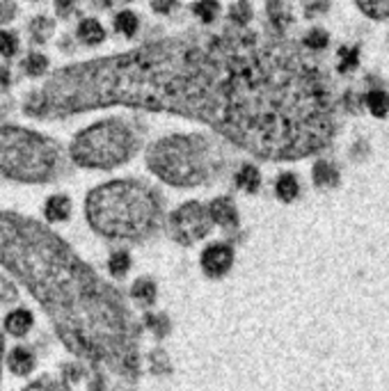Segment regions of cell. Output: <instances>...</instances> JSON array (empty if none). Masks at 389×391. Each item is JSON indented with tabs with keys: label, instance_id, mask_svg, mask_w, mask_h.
I'll list each match as a JSON object with an SVG mask.
<instances>
[{
	"label": "cell",
	"instance_id": "28",
	"mask_svg": "<svg viewBox=\"0 0 389 391\" xmlns=\"http://www.w3.org/2000/svg\"><path fill=\"white\" fill-rule=\"evenodd\" d=\"M231 19H234L236 23H247L252 19V7L247 0H241V3L234 5V10H231Z\"/></svg>",
	"mask_w": 389,
	"mask_h": 391
},
{
	"label": "cell",
	"instance_id": "31",
	"mask_svg": "<svg viewBox=\"0 0 389 391\" xmlns=\"http://www.w3.org/2000/svg\"><path fill=\"white\" fill-rule=\"evenodd\" d=\"M152 371L154 373H165V371H170V364H168V357H165L161 351H156L154 355H152Z\"/></svg>",
	"mask_w": 389,
	"mask_h": 391
},
{
	"label": "cell",
	"instance_id": "13",
	"mask_svg": "<svg viewBox=\"0 0 389 391\" xmlns=\"http://www.w3.org/2000/svg\"><path fill=\"white\" fill-rule=\"evenodd\" d=\"M5 327H7V332H10V334H14V337L28 334L30 327H32V313L26 311V309H16V311H12L10 316H7Z\"/></svg>",
	"mask_w": 389,
	"mask_h": 391
},
{
	"label": "cell",
	"instance_id": "3",
	"mask_svg": "<svg viewBox=\"0 0 389 391\" xmlns=\"http://www.w3.org/2000/svg\"><path fill=\"white\" fill-rule=\"evenodd\" d=\"M87 218L108 238H142L159 218V202L135 181H112L89 193Z\"/></svg>",
	"mask_w": 389,
	"mask_h": 391
},
{
	"label": "cell",
	"instance_id": "25",
	"mask_svg": "<svg viewBox=\"0 0 389 391\" xmlns=\"http://www.w3.org/2000/svg\"><path fill=\"white\" fill-rule=\"evenodd\" d=\"M342 105H344L348 112H362V108H364V96H360L355 89H346L344 96H342Z\"/></svg>",
	"mask_w": 389,
	"mask_h": 391
},
{
	"label": "cell",
	"instance_id": "6",
	"mask_svg": "<svg viewBox=\"0 0 389 391\" xmlns=\"http://www.w3.org/2000/svg\"><path fill=\"white\" fill-rule=\"evenodd\" d=\"M133 133L119 119L89 126L73 140L71 156L82 168H117L133 154Z\"/></svg>",
	"mask_w": 389,
	"mask_h": 391
},
{
	"label": "cell",
	"instance_id": "18",
	"mask_svg": "<svg viewBox=\"0 0 389 391\" xmlns=\"http://www.w3.org/2000/svg\"><path fill=\"white\" fill-rule=\"evenodd\" d=\"M275 193H277L279 199H282V202H293V199L298 197V193H300L298 179L293 177V174H282V177H279L277 183H275Z\"/></svg>",
	"mask_w": 389,
	"mask_h": 391
},
{
	"label": "cell",
	"instance_id": "30",
	"mask_svg": "<svg viewBox=\"0 0 389 391\" xmlns=\"http://www.w3.org/2000/svg\"><path fill=\"white\" fill-rule=\"evenodd\" d=\"M0 53L14 55L16 53V39L12 32H0Z\"/></svg>",
	"mask_w": 389,
	"mask_h": 391
},
{
	"label": "cell",
	"instance_id": "19",
	"mask_svg": "<svg viewBox=\"0 0 389 391\" xmlns=\"http://www.w3.org/2000/svg\"><path fill=\"white\" fill-rule=\"evenodd\" d=\"M78 37L85 41V44H101L105 35H103L101 23L94 19H85L78 26Z\"/></svg>",
	"mask_w": 389,
	"mask_h": 391
},
{
	"label": "cell",
	"instance_id": "33",
	"mask_svg": "<svg viewBox=\"0 0 389 391\" xmlns=\"http://www.w3.org/2000/svg\"><path fill=\"white\" fill-rule=\"evenodd\" d=\"M152 7H154L156 12L168 14L172 7H175V0H152Z\"/></svg>",
	"mask_w": 389,
	"mask_h": 391
},
{
	"label": "cell",
	"instance_id": "23",
	"mask_svg": "<svg viewBox=\"0 0 389 391\" xmlns=\"http://www.w3.org/2000/svg\"><path fill=\"white\" fill-rule=\"evenodd\" d=\"M193 12L200 16L202 21H206V23H211L215 16H218V12H220V5L215 3V0H200V3H197L195 7H193Z\"/></svg>",
	"mask_w": 389,
	"mask_h": 391
},
{
	"label": "cell",
	"instance_id": "17",
	"mask_svg": "<svg viewBox=\"0 0 389 391\" xmlns=\"http://www.w3.org/2000/svg\"><path fill=\"white\" fill-rule=\"evenodd\" d=\"M360 64V46H342L339 48V73H353Z\"/></svg>",
	"mask_w": 389,
	"mask_h": 391
},
{
	"label": "cell",
	"instance_id": "22",
	"mask_svg": "<svg viewBox=\"0 0 389 391\" xmlns=\"http://www.w3.org/2000/svg\"><path fill=\"white\" fill-rule=\"evenodd\" d=\"M115 30L126 37H133L138 32V16L133 12H122L117 19H115Z\"/></svg>",
	"mask_w": 389,
	"mask_h": 391
},
{
	"label": "cell",
	"instance_id": "12",
	"mask_svg": "<svg viewBox=\"0 0 389 391\" xmlns=\"http://www.w3.org/2000/svg\"><path fill=\"white\" fill-rule=\"evenodd\" d=\"M7 366H10V371L16 373V376H28L35 369V355L28 348H14L10 360H7Z\"/></svg>",
	"mask_w": 389,
	"mask_h": 391
},
{
	"label": "cell",
	"instance_id": "5",
	"mask_svg": "<svg viewBox=\"0 0 389 391\" xmlns=\"http://www.w3.org/2000/svg\"><path fill=\"white\" fill-rule=\"evenodd\" d=\"M147 165L172 186H197L209 174L206 140L195 135L168 138L149 152Z\"/></svg>",
	"mask_w": 389,
	"mask_h": 391
},
{
	"label": "cell",
	"instance_id": "11",
	"mask_svg": "<svg viewBox=\"0 0 389 391\" xmlns=\"http://www.w3.org/2000/svg\"><path fill=\"white\" fill-rule=\"evenodd\" d=\"M311 177H314V183H316L318 188H337L339 181H342L339 168L330 161H318L316 165H314Z\"/></svg>",
	"mask_w": 389,
	"mask_h": 391
},
{
	"label": "cell",
	"instance_id": "16",
	"mask_svg": "<svg viewBox=\"0 0 389 391\" xmlns=\"http://www.w3.org/2000/svg\"><path fill=\"white\" fill-rule=\"evenodd\" d=\"M236 183H238V188L245 190V193H256L261 186V174L254 165H243L241 172L236 174Z\"/></svg>",
	"mask_w": 389,
	"mask_h": 391
},
{
	"label": "cell",
	"instance_id": "8",
	"mask_svg": "<svg viewBox=\"0 0 389 391\" xmlns=\"http://www.w3.org/2000/svg\"><path fill=\"white\" fill-rule=\"evenodd\" d=\"M231 263H234V252H231L229 245L215 243L211 247H206L202 254V268L209 277H222V274H227Z\"/></svg>",
	"mask_w": 389,
	"mask_h": 391
},
{
	"label": "cell",
	"instance_id": "20",
	"mask_svg": "<svg viewBox=\"0 0 389 391\" xmlns=\"http://www.w3.org/2000/svg\"><path fill=\"white\" fill-rule=\"evenodd\" d=\"M304 48H309V51L314 53H318V51H325L328 44H330V35L325 30H321V28H314L307 32V37H304Z\"/></svg>",
	"mask_w": 389,
	"mask_h": 391
},
{
	"label": "cell",
	"instance_id": "35",
	"mask_svg": "<svg viewBox=\"0 0 389 391\" xmlns=\"http://www.w3.org/2000/svg\"><path fill=\"white\" fill-rule=\"evenodd\" d=\"M26 391H48V389H46L44 385H32V387H28Z\"/></svg>",
	"mask_w": 389,
	"mask_h": 391
},
{
	"label": "cell",
	"instance_id": "36",
	"mask_svg": "<svg viewBox=\"0 0 389 391\" xmlns=\"http://www.w3.org/2000/svg\"><path fill=\"white\" fill-rule=\"evenodd\" d=\"M0 360H3V337H0Z\"/></svg>",
	"mask_w": 389,
	"mask_h": 391
},
{
	"label": "cell",
	"instance_id": "10",
	"mask_svg": "<svg viewBox=\"0 0 389 391\" xmlns=\"http://www.w3.org/2000/svg\"><path fill=\"white\" fill-rule=\"evenodd\" d=\"M209 215H211V220H213V222L222 224V227L234 229L236 224H238L236 206H234V202H231L229 197H220V199H215V202L211 204V209H209Z\"/></svg>",
	"mask_w": 389,
	"mask_h": 391
},
{
	"label": "cell",
	"instance_id": "29",
	"mask_svg": "<svg viewBox=\"0 0 389 391\" xmlns=\"http://www.w3.org/2000/svg\"><path fill=\"white\" fill-rule=\"evenodd\" d=\"M147 325L156 332V337H165L170 330V323L168 318H163V316H147Z\"/></svg>",
	"mask_w": 389,
	"mask_h": 391
},
{
	"label": "cell",
	"instance_id": "21",
	"mask_svg": "<svg viewBox=\"0 0 389 391\" xmlns=\"http://www.w3.org/2000/svg\"><path fill=\"white\" fill-rule=\"evenodd\" d=\"M131 295H133L135 300H140V302L152 304V302L156 300V286H154V281H149V279H138L135 286L131 288Z\"/></svg>",
	"mask_w": 389,
	"mask_h": 391
},
{
	"label": "cell",
	"instance_id": "2",
	"mask_svg": "<svg viewBox=\"0 0 389 391\" xmlns=\"http://www.w3.org/2000/svg\"><path fill=\"white\" fill-rule=\"evenodd\" d=\"M0 263L19 274L44 304L73 353L135 369V327L119 295L67 245L37 224L0 215Z\"/></svg>",
	"mask_w": 389,
	"mask_h": 391
},
{
	"label": "cell",
	"instance_id": "1",
	"mask_svg": "<svg viewBox=\"0 0 389 391\" xmlns=\"http://www.w3.org/2000/svg\"><path fill=\"white\" fill-rule=\"evenodd\" d=\"M126 103L204 119L270 161L323 152L337 135L339 101L328 69L291 41L234 35L211 44H156L64 69L28 103V115Z\"/></svg>",
	"mask_w": 389,
	"mask_h": 391
},
{
	"label": "cell",
	"instance_id": "15",
	"mask_svg": "<svg viewBox=\"0 0 389 391\" xmlns=\"http://www.w3.org/2000/svg\"><path fill=\"white\" fill-rule=\"evenodd\" d=\"M369 19L389 21V0H353Z\"/></svg>",
	"mask_w": 389,
	"mask_h": 391
},
{
	"label": "cell",
	"instance_id": "34",
	"mask_svg": "<svg viewBox=\"0 0 389 391\" xmlns=\"http://www.w3.org/2000/svg\"><path fill=\"white\" fill-rule=\"evenodd\" d=\"M3 3H5V10H3V5H0V21H10L14 16V5L10 0H3Z\"/></svg>",
	"mask_w": 389,
	"mask_h": 391
},
{
	"label": "cell",
	"instance_id": "32",
	"mask_svg": "<svg viewBox=\"0 0 389 391\" xmlns=\"http://www.w3.org/2000/svg\"><path fill=\"white\" fill-rule=\"evenodd\" d=\"M367 156H369V142L367 140H358L351 149V158L353 161H364Z\"/></svg>",
	"mask_w": 389,
	"mask_h": 391
},
{
	"label": "cell",
	"instance_id": "24",
	"mask_svg": "<svg viewBox=\"0 0 389 391\" xmlns=\"http://www.w3.org/2000/svg\"><path fill=\"white\" fill-rule=\"evenodd\" d=\"M108 265H110V272L115 274V277H124L131 265V256L126 252H115L110 256V261H108Z\"/></svg>",
	"mask_w": 389,
	"mask_h": 391
},
{
	"label": "cell",
	"instance_id": "14",
	"mask_svg": "<svg viewBox=\"0 0 389 391\" xmlns=\"http://www.w3.org/2000/svg\"><path fill=\"white\" fill-rule=\"evenodd\" d=\"M46 218L51 220V222H62V220H67L69 218V213H71V202L64 195H55L51 197L46 202Z\"/></svg>",
	"mask_w": 389,
	"mask_h": 391
},
{
	"label": "cell",
	"instance_id": "26",
	"mask_svg": "<svg viewBox=\"0 0 389 391\" xmlns=\"http://www.w3.org/2000/svg\"><path fill=\"white\" fill-rule=\"evenodd\" d=\"M46 57L44 55H39V53H32L28 57V62H26V71L30 73V76H39V73H44L46 71Z\"/></svg>",
	"mask_w": 389,
	"mask_h": 391
},
{
	"label": "cell",
	"instance_id": "9",
	"mask_svg": "<svg viewBox=\"0 0 389 391\" xmlns=\"http://www.w3.org/2000/svg\"><path fill=\"white\" fill-rule=\"evenodd\" d=\"M367 82L371 87L367 91V96H364V105L369 108L374 117H378V119L387 117V115H389V94H387L385 85L376 76H369Z\"/></svg>",
	"mask_w": 389,
	"mask_h": 391
},
{
	"label": "cell",
	"instance_id": "4",
	"mask_svg": "<svg viewBox=\"0 0 389 391\" xmlns=\"http://www.w3.org/2000/svg\"><path fill=\"white\" fill-rule=\"evenodd\" d=\"M57 165V149L46 138L23 128L0 131V172L16 181H46Z\"/></svg>",
	"mask_w": 389,
	"mask_h": 391
},
{
	"label": "cell",
	"instance_id": "7",
	"mask_svg": "<svg viewBox=\"0 0 389 391\" xmlns=\"http://www.w3.org/2000/svg\"><path fill=\"white\" fill-rule=\"evenodd\" d=\"M211 215L200 202H188L170 218L172 238L181 245H193L211 231Z\"/></svg>",
	"mask_w": 389,
	"mask_h": 391
},
{
	"label": "cell",
	"instance_id": "37",
	"mask_svg": "<svg viewBox=\"0 0 389 391\" xmlns=\"http://www.w3.org/2000/svg\"><path fill=\"white\" fill-rule=\"evenodd\" d=\"M387 46H389V39H387Z\"/></svg>",
	"mask_w": 389,
	"mask_h": 391
},
{
	"label": "cell",
	"instance_id": "27",
	"mask_svg": "<svg viewBox=\"0 0 389 391\" xmlns=\"http://www.w3.org/2000/svg\"><path fill=\"white\" fill-rule=\"evenodd\" d=\"M302 10H304V16L311 19V16L330 10V0H302Z\"/></svg>",
	"mask_w": 389,
	"mask_h": 391
}]
</instances>
